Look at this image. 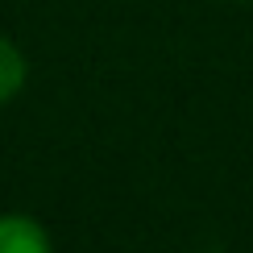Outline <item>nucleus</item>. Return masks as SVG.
Returning a JSON list of instances; mask_svg holds the SVG:
<instances>
[{"label": "nucleus", "instance_id": "nucleus-1", "mask_svg": "<svg viewBox=\"0 0 253 253\" xmlns=\"http://www.w3.org/2000/svg\"><path fill=\"white\" fill-rule=\"evenodd\" d=\"M0 253H50V237L34 216H0Z\"/></svg>", "mask_w": 253, "mask_h": 253}, {"label": "nucleus", "instance_id": "nucleus-2", "mask_svg": "<svg viewBox=\"0 0 253 253\" xmlns=\"http://www.w3.org/2000/svg\"><path fill=\"white\" fill-rule=\"evenodd\" d=\"M21 87H25V58H21V50L13 42L0 38V104L13 100Z\"/></svg>", "mask_w": 253, "mask_h": 253}]
</instances>
